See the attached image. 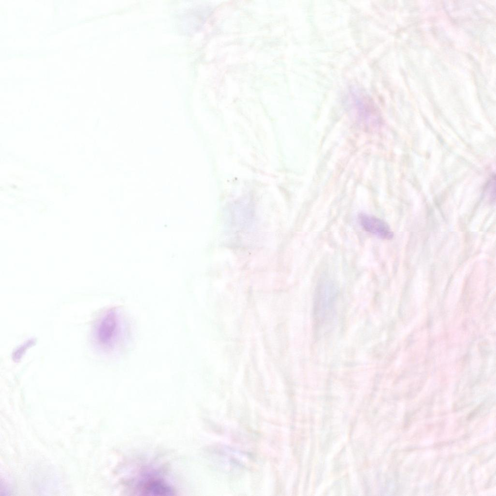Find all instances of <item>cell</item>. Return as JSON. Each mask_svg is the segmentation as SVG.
I'll return each instance as SVG.
<instances>
[{
	"instance_id": "277c9868",
	"label": "cell",
	"mask_w": 496,
	"mask_h": 496,
	"mask_svg": "<svg viewBox=\"0 0 496 496\" xmlns=\"http://www.w3.org/2000/svg\"><path fill=\"white\" fill-rule=\"evenodd\" d=\"M34 343L33 340L27 341L23 344L18 347L14 353L13 358L15 361L18 360L26 352V350Z\"/></svg>"
},
{
	"instance_id": "6da1fadb",
	"label": "cell",
	"mask_w": 496,
	"mask_h": 496,
	"mask_svg": "<svg viewBox=\"0 0 496 496\" xmlns=\"http://www.w3.org/2000/svg\"><path fill=\"white\" fill-rule=\"evenodd\" d=\"M121 319L118 310H107L97 322L93 338L97 346L104 351H110L118 343L122 332Z\"/></svg>"
},
{
	"instance_id": "7a4b0ae2",
	"label": "cell",
	"mask_w": 496,
	"mask_h": 496,
	"mask_svg": "<svg viewBox=\"0 0 496 496\" xmlns=\"http://www.w3.org/2000/svg\"><path fill=\"white\" fill-rule=\"evenodd\" d=\"M359 220L362 228L367 232L383 239H390L393 236L389 226L381 219L368 214H361Z\"/></svg>"
},
{
	"instance_id": "3957f363",
	"label": "cell",
	"mask_w": 496,
	"mask_h": 496,
	"mask_svg": "<svg viewBox=\"0 0 496 496\" xmlns=\"http://www.w3.org/2000/svg\"><path fill=\"white\" fill-rule=\"evenodd\" d=\"M139 485L140 492L151 496L173 495V489L163 480L155 478H147Z\"/></svg>"
}]
</instances>
